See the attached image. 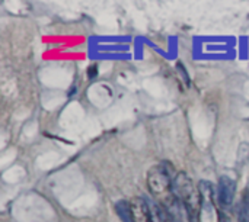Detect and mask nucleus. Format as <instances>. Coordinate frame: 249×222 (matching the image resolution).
Returning <instances> with one entry per match:
<instances>
[{
  "label": "nucleus",
  "instance_id": "1",
  "mask_svg": "<svg viewBox=\"0 0 249 222\" xmlns=\"http://www.w3.org/2000/svg\"><path fill=\"white\" fill-rule=\"evenodd\" d=\"M174 193L177 201L184 206L190 222H198L201 206H203V195L187 173L179 172L175 176Z\"/></svg>",
  "mask_w": 249,
  "mask_h": 222
},
{
  "label": "nucleus",
  "instance_id": "2",
  "mask_svg": "<svg viewBox=\"0 0 249 222\" xmlns=\"http://www.w3.org/2000/svg\"><path fill=\"white\" fill-rule=\"evenodd\" d=\"M147 188L150 193L159 201L158 204L163 206L166 211L174 206L177 202L174 193V180L169 176V172L162 166L156 164L149 169L147 172Z\"/></svg>",
  "mask_w": 249,
  "mask_h": 222
},
{
  "label": "nucleus",
  "instance_id": "3",
  "mask_svg": "<svg viewBox=\"0 0 249 222\" xmlns=\"http://www.w3.org/2000/svg\"><path fill=\"white\" fill-rule=\"evenodd\" d=\"M235 192H236V183L233 179H231L229 176H222L219 179V204L222 208H228L232 205L233 198H235Z\"/></svg>",
  "mask_w": 249,
  "mask_h": 222
},
{
  "label": "nucleus",
  "instance_id": "4",
  "mask_svg": "<svg viewBox=\"0 0 249 222\" xmlns=\"http://www.w3.org/2000/svg\"><path fill=\"white\" fill-rule=\"evenodd\" d=\"M130 208H131L133 222H153L150 205L144 198L142 196L133 198L130 201Z\"/></svg>",
  "mask_w": 249,
  "mask_h": 222
},
{
  "label": "nucleus",
  "instance_id": "5",
  "mask_svg": "<svg viewBox=\"0 0 249 222\" xmlns=\"http://www.w3.org/2000/svg\"><path fill=\"white\" fill-rule=\"evenodd\" d=\"M115 212L121 218L123 222H133V215H131V208L130 202L127 201H120L115 204Z\"/></svg>",
  "mask_w": 249,
  "mask_h": 222
},
{
  "label": "nucleus",
  "instance_id": "6",
  "mask_svg": "<svg viewBox=\"0 0 249 222\" xmlns=\"http://www.w3.org/2000/svg\"><path fill=\"white\" fill-rule=\"evenodd\" d=\"M150 209H152V215H153V222H169L168 211L163 206H160L159 204H152Z\"/></svg>",
  "mask_w": 249,
  "mask_h": 222
},
{
  "label": "nucleus",
  "instance_id": "7",
  "mask_svg": "<svg viewBox=\"0 0 249 222\" xmlns=\"http://www.w3.org/2000/svg\"><path fill=\"white\" fill-rule=\"evenodd\" d=\"M96 74H98V67H96V65H90V67H89V70H88V76H89V79H93Z\"/></svg>",
  "mask_w": 249,
  "mask_h": 222
},
{
  "label": "nucleus",
  "instance_id": "8",
  "mask_svg": "<svg viewBox=\"0 0 249 222\" xmlns=\"http://www.w3.org/2000/svg\"><path fill=\"white\" fill-rule=\"evenodd\" d=\"M219 222H229L228 217H226V215H225V214H223L222 211L219 212Z\"/></svg>",
  "mask_w": 249,
  "mask_h": 222
}]
</instances>
